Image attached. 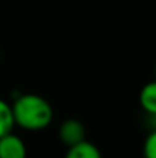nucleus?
I'll use <instances>...</instances> for the list:
<instances>
[{
  "instance_id": "obj_4",
  "label": "nucleus",
  "mask_w": 156,
  "mask_h": 158,
  "mask_svg": "<svg viewBox=\"0 0 156 158\" xmlns=\"http://www.w3.org/2000/svg\"><path fill=\"white\" fill-rule=\"evenodd\" d=\"M139 105L147 115H156V80L146 83L141 88Z\"/></svg>"
},
{
  "instance_id": "obj_7",
  "label": "nucleus",
  "mask_w": 156,
  "mask_h": 158,
  "mask_svg": "<svg viewBox=\"0 0 156 158\" xmlns=\"http://www.w3.org/2000/svg\"><path fill=\"white\" fill-rule=\"evenodd\" d=\"M142 155L144 158H156V131L149 132V135L146 137L142 146Z\"/></svg>"
},
{
  "instance_id": "obj_6",
  "label": "nucleus",
  "mask_w": 156,
  "mask_h": 158,
  "mask_svg": "<svg viewBox=\"0 0 156 158\" xmlns=\"http://www.w3.org/2000/svg\"><path fill=\"white\" fill-rule=\"evenodd\" d=\"M14 126H15V123H14V117H12L11 103L0 98V138L11 134Z\"/></svg>"
},
{
  "instance_id": "obj_8",
  "label": "nucleus",
  "mask_w": 156,
  "mask_h": 158,
  "mask_svg": "<svg viewBox=\"0 0 156 158\" xmlns=\"http://www.w3.org/2000/svg\"><path fill=\"white\" fill-rule=\"evenodd\" d=\"M147 124L150 126V132L156 131V115H147Z\"/></svg>"
},
{
  "instance_id": "obj_2",
  "label": "nucleus",
  "mask_w": 156,
  "mask_h": 158,
  "mask_svg": "<svg viewBox=\"0 0 156 158\" xmlns=\"http://www.w3.org/2000/svg\"><path fill=\"white\" fill-rule=\"evenodd\" d=\"M58 138L67 148H72L86 140V127L80 120L67 118L58 127Z\"/></svg>"
},
{
  "instance_id": "obj_10",
  "label": "nucleus",
  "mask_w": 156,
  "mask_h": 158,
  "mask_svg": "<svg viewBox=\"0 0 156 158\" xmlns=\"http://www.w3.org/2000/svg\"><path fill=\"white\" fill-rule=\"evenodd\" d=\"M0 58H2V52H0Z\"/></svg>"
},
{
  "instance_id": "obj_5",
  "label": "nucleus",
  "mask_w": 156,
  "mask_h": 158,
  "mask_svg": "<svg viewBox=\"0 0 156 158\" xmlns=\"http://www.w3.org/2000/svg\"><path fill=\"white\" fill-rule=\"evenodd\" d=\"M64 158H103V157H101L100 149L94 143L84 140V141H81V143H78V144H75L72 148H67V152H66Z\"/></svg>"
},
{
  "instance_id": "obj_3",
  "label": "nucleus",
  "mask_w": 156,
  "mask_h": 158,
  "mask_svg": "<svg viewBox=\"0 0 156 158\" xmlns=\"http://www.w3.org/2000/svg\"><path fill=\"white\" fill-rule=\"evenodd\" d=\"M0 158H26V144L15 134L0 138Z\"/></svg>"
},
{
  "instance_id": "obj_9",
  "label": "nucleus",
  "mask_w": 156,
  "mask_h": 158,
  "mask_svg": "<svg viewBox=\"0 0 156 158\" xmlns=\"http://www.w3.org/2000/svg\"><path fill=\"white\" fill-rule=\"evenodd\" d=\"M155 80H156V63H155Z\"/></svg>"
},
{
  "instance_id": "obj_1",
  "label": "nucleus",
  "mask_w": 156,
  "mask_h": 158,
  "mask_svg": "<svg viewBox=\"0 0 156 158\" xmlns=\"http://www.w3.org/2000/svg\"><path fill=\"white\" fill-rule=\"evenodd\" d=\"M11 109L15 126L25 131H43L54 118L51 103L37 94L17 95L11 103Z\"/></svg>"
}]
</instances>
